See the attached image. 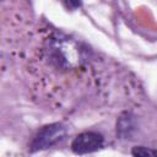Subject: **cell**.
Listing matches in <instances>:
<instances>
[{"instance_id": "6da1fadb", "label": "cell", "mask_w": 157, "mask_h": 157, "mask_svg": "<svg viewBox=\"0 0 157 157\" xmlns=\"http://www.w3.org/2000/svg\"><path fill=\"white\" fill-rule=\"evenodd\" d=\"M48 55L54 66L60 70H72L85 61V49L75 39L56 34L49 40Z\"/></svg>"}, {"instance_id": "7a4b0ae2", "label": "cell", "mask_w": 157, "mask_h": 157, "mask_svg": "<svg viewBox=\"0 0 157 157\" xmlns=\"http://www.w3.org/2000/svg\"><path fill=\"white\" fill-rule=\"evenodd\" d=\"M67 135V126L63 123H53L43 126L31 144V151H42L63 141Z\"/></svg>"}, {"instance_id": "3957f363", "label": "cell", "mask_w": 157, "mask_h": 157, "mask_svg": "<svg viewBox=\"0 0 157 157\" xmlns=\"http://www.w3.org/2000/svg\"><path fill=\"white\" fill-rule=\"evenodd\" d=\"M104 145V139L99 132L85 131L78 134L71 142V150L76 155H87L101 150Z\"/></svg>"}, {"instance_id": "277c9868", "label": "cell", "mask_w": 157, "mask_h": 157, "mask_svg": "<svg viewBox=\"0 0 157 157\" xmlns=\"http://www.w3.org/2000/svg\"><path fill=\"white\" fill-rule=\"evenodd\" d=\"M134 130H135L134 120L129 113H126L125 115L119 118V121L117 124V134H119V136H121V139L130 137Z\"/></svg>"}, {"instance_id": "5b68a950", "label": "cell", "mask_w": 157, "mask_h": 157, "mask_svg": "<svg viewBox=\"0 0 157 157\" xmlns=\"http://www.w3.org/2000/svg\"><path fill=\"white\" fill-rule=\"evenodd\" d=\"M131 153L134 156H142V157H146V156H157V151L152 150V148H147L145 146H136L132 148Z\"/></svg>"}]
</instances>
